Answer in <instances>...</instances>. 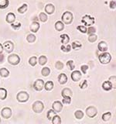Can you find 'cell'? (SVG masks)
<instances>
[{
    "label": "cell",
    "mask_w": 116,
    "mask_h": 124,
    "mask_svg": "<svg viewBox=\"0 0 116 124\" xmlns=\"http://www.w3.org/2000/svg\"><path fill=\"white\" fill-rule=\"evenodd\" d=\"M98 59L100 61V62L103 64H108L111 60V56L109 53L108 52H104L102 54H101L99 57H98Z\"/></svg>",
    "instance_id": "1"
},
{
    "label": "cell",
    "mask_w": 116,
    "mask_h": 124,
    "mask_svg": "<svg viewBox=\"0 0 116 124\" xmlns=\"http://www.w3.org/2000/svg\"><path fill=\"white\" fill-rule=\"evenodd\" d=\"M81 23H82L84 26H91L92 25L94 24L95 20L94 17H91V16H89V15H85L83 16L82 19H81Z\"/></svg>",
    "instance_id": "2"
},
{
    "label": "cell",
    "mask_w": 116,
    "mask_h": 124,
    "mask_svg": "<svg viewBox=\"0 0 116 124\" xmlns=\"http://www.w3.org/2000/svg\"><path fill=\"white\" fill-rule=\"evenodd\" d=\"M32 108L36 113H40L44 108V103H43L41 101H36V102L33 104Z\"/></svg>",
    "instance_id": "3"
},
{
    "label": "cell",
    "mask_w": 116,
    "mask_h": 124,
    "mask_svg": "<svg viewBox=\"0 0 116 124\" xmlns=\"http://www.w3.org/2000/svg\"><path fill=\"white\" fill-rule=\"evenodd\" d=\"M62 21L64 22L65 24H70L73 21V14L71 12H65L64 14L62 15Z\"/></svg>",
    "instance_id": "4"
},
{
    "label": "cell",
    "mask_w": 116,
    "mask_h": 124,
    "mask_svg": "<svg viewBox=\"0 0 116 124\" xmlns=\"http://www.w3.org/2000/svg\"><path fill=\"white\" fill-rule=\"evenodd\" d=\"M29 95L26 92H19L16 95V99L19 102H26L29 100Z\"/></svg>",
    "instance_id": "5"
},
{
    "label": "cell",
    "mask_w": 116,
    "mask_h": 124,
    "mask_svg": "<svg viewBox=\"0 0 116 124\" xmlns=\"http://www.w3.org/2000/svg\"><path fill=\"white\" fill-rule=\"evenodd\" d=\"M8 62L12 65H16L20 62V57L17 54H11L8 57Z\"/></svg>",
    "instance_id": "6"
},
{
    "label": "cell",
    "mask_w": 116,
    "mask_h": 124,
    "mask_svg": "<svg viewBox=\"0 0 116 124\" xmlns=\"http://www.w3.org/2000/svg\"><path fill=\"white\" fill-rule=\"evenodd\" d=\"M98 113V110L97 108L94 106H89L88 108H87L86 109V114L88 117L90 118H94V116Z\"/></svg>",
    "instance_id": "7"
},
{
    "label": "cell",
    "mask_w": 116,
    "mask_h": 124,
    "mask_svg": "<svg viewBox=\"0 0 116 124\" xmlns=\"http://www.w3.org/2000/svg\"><path fill=\"white\" fill-rule=\"evenodd\" d=\"M44 87V81L42 79H37L33 83V88L36 91H41Z\"/></svg>",
    "instance_id": "8"
},
{
    "label": "cell",
    "mask_w": 116,
    "mask_h": 124,
    "mask_svg": "<svg viewBox=\"0 0 116 124\" xmlns=\"http://www.w3.org/2000/svg\"><path fill=\"white\" fill-rule=\"evenodd\" d=\"M1 115L3 118L5 119H9L12 116V110L10 108H8V107H6V108H3L2 111H1Z\"/></svg>",
    "instance_id": "9"
},
{
    "label": "cell",
    "mask_w": 116,
    "mask_h": 124,
    "mask_svg": "<svg viewBox=\"0 0 116 124\" xmlns=\"http://www.w3.org/2000/svg\"><path fill=\"white\" fill-rule=\"evenodd\" d=\"M3 48L6 50L7 53H11L14 49V44L11 41H6L3 44Z\"/></svg>",
    "instance_id": "10"
},
{
    "label": "cell",
    "mask_w": 116,
    "mask_h": 124,
    "mask_svg": "<svg viewBox=\"0 0 116 124\" xmlns=\"http://www.w3.org/2000/svg\"><path fill=\"white\" fill-rule=\"evenodd\" d=\"M62 108H63V104H62L60 101H55L53 103V109L56 112H61Z\"/></svg>",
    "instance_id": "11"
},
{
    "label": "cell",
    "mask_w": 116,
    "mask_h": 124,
    "mask_svg": "<svg viewBox=\"0 0 116 124\" xmlns=\"http://www.w3.org/2000/svg\"><path fill=\"white\" fill-rule=\"evenodd\" d=\"M82 75H81V72L79 71H73L71 73V78L73 81H78L80 80Z\"/></svg>",
    "instance_id": "12"
},
{
    "label": "cell",
    "mask_w": 116,
    "mask_h": 124,
    "mask_svg": "<svg viewBox=\"0 0 116 124\" xmlns=\"http://www.w3.org/2000/svg\"><path fill=\"white\" fill-rule=\"evenodd\" d=\"M54 10H55V7L51 3H49L45 6V12L49 15L53 14L54 13Z\"/></svg>",
    "instance_id": "13"
},
{
    "label": "cell",
    "mask_w": 116,
    "mask_h": 124,
    "mask_svg": "<svg viewBox=\"0 0 116 124\" xmlns=\"http://www.w3.org/2000/svg\"><path fill=\"white\" fill-rule=\"evenodd\" d=\"M98 47L101 52H105L108 50V45L104 41H101V42H99Z\"/></svg>",
    "instance_id": "14"
},
{
    "label": "cell",
    "mask_w": 116,
    "mask_h": 124,
    "mask_svg": "<svg viewBox=\"0 0 116 124\" xmlns=\"http://www.w3.org/2000/svg\"><path fill=\"white\" fill-rule=\"evenodd\" d=\"M58 81L60 85H64L67 81V77L64 73H61L60 75L58 76Z\"/></svg>",
    "instance_id": "15"
},
{
    "label": "cell",
    "mask_w": 116,
    "mask_h": 124,
    "mask_svg": "<svg viewBox=\"0 0 116 124\" xmlns=\"http://www.w3.org/2000/svg\"><path fill=\"white\" fill-rule=\"evenodd\" d=\"M40 23L37 22H33L32 24L30 25V30L32 31L33 33H36L37 31L40 29Z\"/></svg>",
    "instance_id": "16"
},
{
    "label": "cell",
    "mask_w": 116,
    "mask_h": 124,
    "mask_svg": "<svg viewBox=\"0 0 116 124\" xmlns=\"http://www.w3.org/2000/svg\"><path fill=\"white\" fill-rule=\"evenodd\" d=\"M112 88H113V86H112L111 83L109 81H104L103 84H102V88L104 89V90H105V91H110L112 89Z\"/></svg>",
    "instance_id": "17"
},
{
    "label": "cell",
    "mask_w": 116,
    "mask_h": 124,
    "mask_svg": "<svg viewBox=\"0 0 116 124\" xmlns=\"http://www.w3.org/2000/svg\"><path fill=\"white\" fill-rule=\"evenodd\" d=\"M6 20L7 23H13V22H15V14L13 13H8L7 16H6Z\"/></svg>",
    "instance_id": "18"
},
{
    "label": "cell",
    "mask_w": 116,
    "mask_h": 124,
    "mask_svg": "<svg viewBox=\"0 0 116 124\" xmlns=\"http://www.w3.org/2000/svg\"><path fill=\"white\" fill-rule=\"evenodd\" d=\"M72 94H73V93H72V91H71L70 88H64L63 90H62V92H61V95H62V96H63V97H64V96L71 97Z\"/></svg>",
    "instance_id": "19"
},
{
    "label": "cell",
    "mask_w": 116,
    "mask_h": 124,
    "mask_svg": "<svg viewBox=\"0 0 116 124\" xmlns=\"http://www.w3.org/2000/svg\"><path fill=\"white\" fill-rule=\"evenodd\" d=\"M55 29L57 31H62L64 29V23L61 21H57L55 23Z\"/></svg>",
    "instance_id": "20"
},
{
    "label": "cell",
    "mask_w": 116,
    "mask_h": 124,
    "mask_svg": "<svg viewBox=\"0 0 116 124\" xmlns=\"http://www.w3.org/2000/svg\"><path fill=\"white\" fill-rule=\"evenodd\" d=\"M53 86H54V84H53V81H47V82H46L44 84V88H45V89L46 91H51L52 89L53 88Z\"/></svg>",
    "instance_id": "21"
},
{
    "label": "cell",
    "mask_w": 116,
    "mask_h": 124,
    "mask_svg": "<svg viewBox=\"0 0 116 124\" xmlns=\"http://www.w3.org/2000/svg\"><path fill=\"white\" fill-rule=\"evenodd\" d=\"M60 39H61V43L64 44H68L70 40V37L67 34H62L60 35Z\"/></svg>",
    "instance_id": "22"
},
{
    "label": "cell",
    "mask_w": 116,
    "mask_h": 124,
    "mask_svg": "<svg viewBox=\"0 0 116 124\" xmlns=\"http://www.w3.org/2000/svg\"><path fill=\"white\" fill-rule=\"evenodd\" d=\"M9 75V71L5 68L0 69V76L3 78H6Z\"/></svg>",
    "instance_id": "23"
},
{
    "label": "cell",
    "mask_w": 116,
    "mask_h": 124,
    "mask_svg": "<svg viewBox=\"0 0 116 124\" xmlns=\"http://www.w3.org/2000/svg\"><path fill=\"white\" fill-rule=\"evenodd\" d=\"M7 97V91L5 88H0V99L4 100Z\"/></svg>",
    "instance_id": "24"
},
{
    "label": "cell",
    "mask_w": 116,
    "mask_h": 124,
    "mask_svg": "<svg viewBox=\"0 0 116 124\" xmlns=\"http://www.w3.org/2000/svg\"><path fill=\"white\" fill-rule=\"evenodd\" d=\"M57 114V112L54 111L53 109H50L48 112H47V114H46V117L48 118V119L50 121H51V119H53V117L54 116Z\"/></svg>",
    "instance_id": "25"
},
{
    "label": "cell",
    "mask_w": 116,
    "mask_h": 124,
    "mask_svg": "<svg viewBox=\"0 0 116 124\" xmlns=\"http://www.w3.org/2000/svg\"><path fill=\"white\" fill-rule=\"evenodd\" d=\"M41 74H42V75L43 76H44V77H47L50 74V69L47 67H45L42 69V71H41Z\"/></svg>",
    "instance_id": "26"
},
{
    "label": "cell",
    "mask_w": 116,
    "mask_h": 124,
    "mask_svg": "<svg viewBox=\"0 0 116 124\" xmlns=\"http://www.w3.org/2000/svg\"><path fill=\"white\" fill-rule=\"evenodd\" d=\"M27 9H28V6H27V4H23L22 6H20L18 9V12H19V13L23 14Z\"/></svg>",
    "instance_id": "27"
},
{
    "label": "cell",
    "mask_w": 116,
    "mask_h": 124,
    "mask_svg": "<svg viewBox=\"0 0 116 124\" xmlns=\"http://www.w3.org/2000/svg\"><path fill=\"white\" fill-rule=\"evenodd\" d=\"M51 121L53 124H60L61 123V119L59 116H57V114L53 117V119H51Z\"/></svg>",
    "instance_id": "28"
},
{
    "label": "cell",
    "mask_w": 116,
    "mask_h": 124,
    "mask_svg": "<svg viewBox=\"0 0 116 124\" xmlns=\"http://www.w3.org/2000/svg\"><path fill=\"white\" fill-rule=\"evenodd\" d=\"M39 18H40V20L41 22H46L47 21V15H46L45 13H40V16H39Z\"/></svg>",
    "instance_id": "29"
},
{
    "label": "cell",
    "mask_w": 116,
    "mask_h": 124,
    "mask_svg": "<svg viewBox=\"0 0 116 124\" xmlns=\"http://www.w3.org/2000/svg\"><path fill=\"white\" fill-rule=\"evenodd\" d=\"M74 116L77 119H80L84 117V112L81 110H77L74 112Z\"/></svg>",
    "instance_id": "30"
},
{
    "label": "cell",
    "mask_w": 116,
    "mask_h": 124,
    "mask_svg": "<svg viewBox=\"0 0 116 124\" xmlns=\"http://www.w3.org/2000/svg\"><path fill=\"white\" fill-rule=\"evenodd\" d=\"M46 62H47V58L45 56H40L39 57V64L40 65H44L45 64H46Z\"/></svg>",
    "instance_id": "31"
},
{
    "label": "cell",
    "mask_w": 116,
    "mask_h": 124,
    "mask_svg": "<svg viewBox=\"0 0 116 124\" xmlns=\"http://www.w3.org/2000/svg\"><path fill=\"white\" fill-rule=\"evenodd\" d=\"M111 112H105V113H104L102 115V119L104 120V121H105V122L108 121V120L111 119Z\"/></svg>",
    "instance_id": "32"
},
{
    "label": "cell",
    "mask_w": 116,
    "mask_h": 124,
    "mask_svg": "<svg viewBox=\"0 0 116 124\" xmlns=\"http://www.w3.org/2000/svg\"><path fill=\"white\" fill-rule=\"evenodd\" d=\"M67 67L68 68L71 70V71H73L75 68V64H74V62H73L72 60H70L67 61Z\"/></svg>",
    "instance_id": "33"
},
{
    "label": "cell",
    "mask_w": 116,
    "mask_h": 124,
    "mask_svg": "<svg viewBox=\"0 0 116 124\" xmlns=\"http://www.w3.org/2000/svg\"><path fill=\"white\" fill-rule=\"evenodd\" d=\"M71 46L70 44H67V46H64V45H62L61 46V50L64 51L65 53H67L71 51Z\"/></svg>",
    "instance_id": "34"
},
{
    "label": "cell",
    "mask_w": 116,
    "mask_h": 124,
    "mask_svg": "<svg viewBox=\"0 0 116 124\" xmlns=\"http://www.w3.org/2000/svg\"><path fill=\"white\" fill-rule=\"evenodd\" d=\"M26 40L29 43H33L35 40H36V36H35L34 34L31 33V34H29L28 36L26 37Z\"/></svg>",
    "instance_id": "35"
},
{
    "label": "cell",
    "mask_w": 116,
    "mask_h": 124,
    "mask_svg": "<svg viewBox=\"0 0 116 124\" xmlns=\"http://www.w3.org/2000/svg\"><path fill=\"white\" fill-rule=\"evenodd\" d=\"M29 63L31 66H35L37 64V57H35V56L30 57L29 60Z\"/></svg>",
    "instance_id": "36"
},
{
    "label": "cell",
    "mask_w": 116,
    "mask_h": 124,
    "mask_svg": "<svg viewBox=\"0 0 116 124\" xmlns=\"http://www.w3.org/2000/svg\"><path fill=\"white\" fill-rule=\"evenodd\" d=\"M9 5V0H4L2 3H0V9H6Z\"/></svg>",
    "instance_id": "37"
},
{
    "label": "cell",
    "mask_w": 116,
    "mask_h": 124,
    "mask_svg": "<svg viewBox=\"0 0 116 124\" xmlns=\"http://www.w3.org/2000/svg\"><path fill=\"white\" fill-rule=\"evenodd\" d=\"M97 39H98V37L96 36V35L94 33V34H91L90 36L88 37V41L91 42V43H94L97 40Z\"/></svg>",
    "instance_id": "38"
},
{
    "label": "cell",
    "mask_w": 116,
    "mask_h": 124,
    "mask_svg": "<svg viewBox=\"0 0 116 124\" xmlns=\"http://www.w3.org/2000/svg\"><path fill=\"white\" fill-rule=\"evenodd\" d=\"M64 104H71V98L69 96H64L63 97V100H62Z\"/></svg>",
    "instance_id": "39"
},
{
    "label": "cell",
    "mask_w": 116,
    "mask_h": 124,
    "mask_svg": "<svg viewBox=\"0 0 116 124\" xmlns=\"http://www.w3.org/2000/svg\"><path fill=\"white\" fill-rule=\"evenodd\" d=\"M77 30H79L80 32L83 33H87V28H86V26H82V25L78 26L77 27Z\"/></svg>",
    "instance_id": "40"
},
{
    "label": "cell",
    "mask_w": 116,
    "mask_h": 124,
    "mask_svg": "<svg viewBox=\"0 0 116 124\" xmlns=\"http://www.w3.org/2000/svg\"><path fill=\"white\" fill-rule=\"evenodd\" d=\"M81 46H82V45H81L80 43H78V42H73L71 47L73 49H77V48H80Z\"/></svg>",
    "instance_id": "41"
},
{
    "label": "cell",
    "mask_w": 116,
    "mask_h": 124,
    "mask_svg": "<svg viewBox=\"0 0 116 124\" xmlns=\"http://www.w3.org/2000/svg\"><path fill=\"white\" fill-rule=\"evenodd\" d=\"M21 26H22V24L20 23H15V24H14V23H11L12 28L14 30H19L21 27Z\"/></svg>",
    "instance_id": "42"
},
{
    "label": "cell",
    "mask_w": 116,
    "mask_h": 124,
    "mask_svg": "<svg viewBox=\"0 0 116 124\" xmlns=\"http://www.w3.org/2000/svg\"><path fill=\"white\" fill-rule=\"evenodd\" d=\"M55 66H56V68L58 70H61L64 68V64L62 63L61 61H57Z\"/></svg>",
    "instance_id": "43"
},
{
    "label": "cell",
    "mask_w": 116,
    "mask_h": 124,
    "mask_svg": "<svg viewBox=\"0 0 116 124\" xmlns=\"http://www.w3.org/2000/svg\"><path fill=\"white\" fill-rule=\"evenodd\" d=\"M95 32H96V30H95L94 27H93V26H90V27L88 28V30H87V33L89 35L94 34Z\"/></svg>",
    "instance_id": "44"
},
{
    "label": "cell",
    "mask_w": 116,
    "mask_h": 124,
    "mask_svg": "<svg viewBox=\"0 0 116 124\" xmlns=\"http://www.w3.org/2000/svg\"><path fill=\"white\" fill-rule=\"evenodd\" d=\"M87 87V80H84L83 82H81L80 84V88L81 89H84Z\"/></svg>",
    "instance_id": "45"
},
{
    "label": "cell",
    "mask_w": 116,
    "mask_h": 124,
    "mask_svg": "<svg viewBox=\"0 0 116 124\" xmlns=\"http://www.w3.org/2000/svg\"><path fill=\"white\" fill-rule=\"evenodd\" d=\"M88 68H88L87 65H82V66H81V68H80L81 71H82L83 74H86L87 71V70H88Z\"/></svg>",
    "instance_id": "46"
},
{
    "label": "cell",
    "mask_w": 116,
    "mask_h": 124,
    "mask_svg": "<svg viewBox=\"0 0 116 124\" xmlns=\"http://www.w3.org/2000/svg\"><path fill=\"white\" fill-rule=\"evenodd\" d=\"M110 8L111 9H115V0H112V1H111Z\"/></svg>",
    "instance_id": "47"
},
{
    "label": "cell",
    "mask_w": 116,
    "mask_h": 124,
    "mask_svg": "<svg viewBox=\"0 0 116 124\" xmlns=\"http://www.w3.org/2000/svg\"><path fill=\"white\" fill-rule=\"evenodd\" d=\"M3 60H4V55L2 54H0V63H2Z\"/></svg>",
    "instance_id": "48"
},
{
    "label": "cell",
    "mask_w": 116,
    "mask_h": 124,
    "mask_svg": "<svg viewBox=\"0 0 116 124\" xmlns=\"http://www.w3.org/2000/svg\"><path fill=\"white\" fill-rule=\"evenodd\" d=\"M2 51H3V46L0 44V54H2Z\"/></svg>",
    "instance_id": "49"
},
{
    "label": "cell",
    "mask_w": 116,
    "mask_h": 124,
    "mask_svg": "<svg viewBox=\"0 0 116 124\" xmlns=\"http://www.w3.org/2000/svg\"><path fill=\"white\" fill-rule=\"evenodd\" d=\"M1 122H2V121H1V119H0V123H1Z\"/></svg>",
    "instance_id": "50"
}]
</instances>
